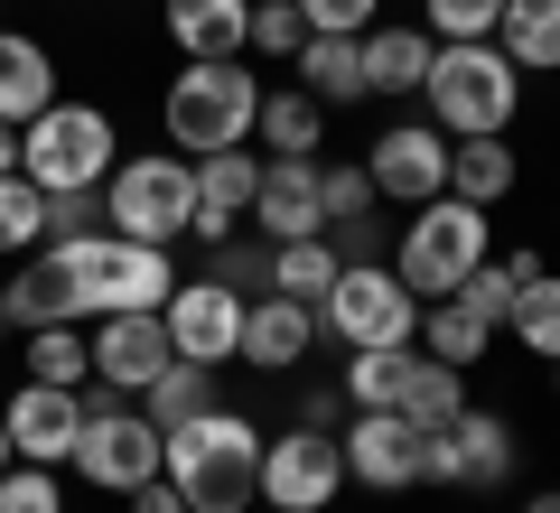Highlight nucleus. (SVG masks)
<instances>
[{
    "mask_svg": "<svg viewBox=\"0 0 560 513\" xmlns=\"http://www.w3.org/2000/svg\"><path fill=\"white\" fill-rule=\"evenodd\" d=\"M160 476L187 494V513H253L261 504V430L243 411H197L168 430Z\"/></svg>",
    "mask_w": 560,
    "mask_h": 513,
    "instance_id": "f257e3e1",
    "label": "nucleus"
},
{
    "mask_svg": "<svg viewBox=\"0 0 560 513\" xmlns=\"http://www.w3.org/2000/svg\"><path fill=\"white\" fill-rule=\"evenodd\" d=\"M420 103L448 140H486V131H514V103H523V66L504 57L495 38H448L430 47V75H420Z\"/></svg>",
    "mask_w": 560,
    "mask_h": 513,
    "instance_id": "f03ea898",
    "label": "nucleus"
},
{
    "mask_svg": "<svg viewBox=\"0 0 560 513\" xmlns=\"http://www.w3.org/2000/svg\"><path fill=\"white\" fill-rule=\"evenodd\" d=\"M47 253L66 261V280H75L84 317L168 308V290H178V271H168L160 243H131V234H113V224H94V234H66V243H47Z\"/></svg>",
    "mask_w": 560,
    "mask_h": 513,
    "instance_id": "7ed1b4c3",
    "label": "nucleus"
},
{
    "mask_svg": "<svg viewBox=\"0 0 560 513\" xmlns=\"http://www.w3.org/2000/svg\"><path fill=\"white\" fill-rule=\"evenodd\" d=\"M66 467H75L94 494H131V486H150V476L168 467V430L140 411L131 393L84 383V430H75V457H66Z\"/></svg>",
    "mask_w": 560,
    "mask_h": 513,
    "instance_id": "20e7f679",
    "label": "nucleus"
},
{
    "mask_svg": "<svg viewBox=\"0 0 560 513\" xmlns=\"http://www.w3.org/2000/svg\"><path fill=\"white\" fill-rule=\"evenodd\" d=\"M253 113H261V75H243V57H178V75H168V140L187 159L243 150Z\"/></svg>",
    "mask_w": 560,
    "mask_h": 513,
    "instance_id": "39448f33",
    "label": "nucleus"
},
{
    "mask_svg": "<svg viewBox=\"0 0 560 513\" xmlns=\"http://www.w3.org/2000/svg\"><path fill=\"white\" fill-rule=\"evenodd\" d=\"M486 243H495L486 206L430 197V206H411V224H401V243H393V280H401L411 299H448V290L486 261Z\"/></svg>",
    "mask_w": 560,
    "mask_h": 513,
    "instance_id": "423d86ee",
    "label": "nucleus"
},
{
    "mask_svg": "<svg viewBox=\"0 0 560 513\" xmlns=\"http://www.w3.org/2000/svg\"><path fill=\"white\" fill-rule=\"evenodd\" d=\"M103 224L131 243H178L197 234V168L168 150H140V159H113V178H103Z\"/></svg>",
    "mask_w": 560,
    "mask_h": 513,
    "instance_id": "0eeeda50",
    "label": "nucleus"
},
{
    "mask_svg": "<svg viewBox=\"0 0 560 513\" xmlns=\"http://www.w3.org/2000/svg\"><path fill=\"white\" fill-rule=\"evenodd\" d=\"M113 113H94V103H47L38 121H20V178L38 187V197H57V187H103L113 178Z\"/></svg>",
    "mask_w": 560,
    "mask_h": 513,
    "instance_id": "6e6552de",
    "label": "nucleus"
},
{
    "mask_svg": "<svg viewBox=\"0 0 560 513\" xmlns=\"http://www.w3.org/2000/svg\"><path fill=\"white\" fill-rule=\"evenodd\" d=\"M420 308H430V299L401 290L393 261H346V271L327 280V299H318V327L337 336L346 355H355V346H420Z\"/></svg>",
    "mask_w": 560,
    "mask_h": 513,
    "instance_id": "1a4fd4ad",
    "label": "nucleus"
},
{
    "mask_svg": "<svg viewBox=\"0 0 560 513\" xmlns=\"http://www.w3.org/2000/svg\"><path fill=\"white\" fill-rule=\"evenodd\" d=\"M337 494H346V448L327 430L261 439V504H271V513H327Z\"/></svg>",
    "mask_w": 560,
    "mask_h": 513,
    "instance_id": "9d476101",
    "label": "nucleus"
},
{
    "mask_svg": "<svg viewBox=\"0 0 560 513\" xmlns=\"http://www.w3.org/2000/svg\"><path fill=\"white\" fill-rule=\"evenodd\" d=\"M514 476V430L495 411L467 401L448 430H430V457H420V486H458V494H495Z\"/></svg>",
    "mask_w": 560,
    "mask_h": 513,
    "instance_id": "9b49d317",
    "label": "nucleus"
},
{
    "mask_svg": "<svg viewBox=\"0 0 560 513\" xmlns=\"http://www.w3.org/2000/svg\"><path fill=\"white\" fill-rule=\"evenodd\" d=\"M364 178H374V197L383 206H430V197H448V131L440 121H393V131L364 150Z\"/></svg>",
    "mask_w": 560,
    "mask_h": 513,
    "instance_id": "f8f14e48",
    "label": "nucleus"
},
{
    "mask_svg": "<svg viewBox=\"0 0 560 513\" xmlns=\"http://www.w3.org/2000/svg\"><path fill=\"white\" fill-rule=\"evenodd\" d=\"M337 448H346V486H364V494H411L420 486V457H430V430H411L401 411H355L337 430Z\"/></svg>",
    "mask_w": 560,
    "mask_h": 513,
    "instance_id": "ddd939ff",
    "label": "nucleus"
},
{
    "mask_svg": "<svg viewBox=\"0 0 560 513\" xmlns=\"http://www.w3.org/2000/svg\"><path fill=\"white\" fill-rule=\"evenodd\" d=\"M168 355H187V364H234V346H243V299L224 290V280H178L168 290Z\"/></svg>",
    "mask_w": 560,
    "mask_h": 513,
    "instance_id": "4468645a",
    "label": "nucleus"
},
{
    "mask_svg": "<svg viewBox=\"0 0 560 513\" xmlns=\"http://www.w3.org/2000/svg\"><path fill=\"white\" fill-rule=\"evenodd\" d=\"M0 430L28 467H66L75 457V430H84V393H57V383H20L0 401Z\"/></svg>",
    "mask_w": 560,
    "mask_h": 513,
    "instance_id": "2eb2a0df",
    "label": "nucleus"
},
{
    "mask_svg": "<svg viewBox=\"0 0 560 513\" xmlns=\"http://www.w3.org/2000/svg\"><path fill=\"white\" fill-rule=\"evenodd\" d=\"M168 364V317L160 308H121V317H94V383L113 393H150V374Z\"/></svg>",
    "mask_w": 560,
    "mask_h": 513,
    "instance_id": "dca6fc26",
    "label": "nucleus"
},
{
    "mask_svg": "<svg viewBox=\"0 0 560 513\" xmlns=\"http://www.w3.org/2000/svg\"><path fill=\"white\" fill-rule=\"evenodd\" d=\"M308 346H318V308H308V299H280V290L243 299V346H234V364H253V374H290Z\"/></svg>",
    "mask_w": 560,
    "mask_h": 513,
    "instance_id": "f3484780",
    "label": "nucleus"
},
{
    "mask_svg": "<svg viewBox=\"0 0 560 513\" xmlns=\"http://www.w3.org/2000/svg\"><path fill=\"white\" fill-rule=\"evenodd\" d=\"M253 224H261V243H300V234H327V215H318V159H261Z\"/></svg>",
    "mask_w": 560,
    "mask_h": 513,
    "instance_id": "a211bd4d",
    "label": "nucleus"
},
{
    "mask_svg": "<svg viewBox=\"0 0 560 513\" xmlns=\"http://www.w3.org/2000/svg\"><path fill=\"white\" fill-rule=\"evenodd\" d=\"M0 317H10V327H84V299H75V280H66V261L47 253H20V271H10V290H0Z\"/></svg>",
    "mask_w": 560,
    "mask_h": 513,
    "instance_id": "6ab92c4d",
    "label": "nucleus"
},
{
    "mask_svg": "<svg viewBox=\"0 0 560 513\" xmlns=\"http://www.w3.org/2000/svg\"><path fill=\"white\" fill-rule=\"evenodd\" d=\"M187 168H197V243L243 234L253 187H261V159H253V150H206V159H187Z\"/></svg>",
    "mask_w": 560,
    "mask_h": 513,
    "instance_id": "aec40b11",
    "label": "nucleus"
},
{
    "mask_svg": "<svg viewBox=\"0 0 560 513\" xmlns=\"http://www.w3.org/2000/svg\"><path fill=\"white\" fill-rule=\"evenodd\" d=\"M47 103H57V57H47L38 38H20V28H0V121L20 131Z\"/></svg>",
    "mask_w": 560,
    "mask_h": 513,
    "instance_id": "412c9836",
    "label": "nucleus"
},
{
    "mask_svg": "<svg viewBox=\"0 0 560 513\" xmlns=\"http://www.w3.org/2000/svg\"><path fill=\"white\" fill-rule=\"evenodd\" d=\"M514 178H523V159H514V140H504V131L448 140V197H467V206H486V215H495V206L514 197Z\"/></svg>",
    "mask_w": 560,
    "mask_h": 513,
    "instance_id": "4be33fe9",
    "label": "nucleus"
},
{
    "mask_svg": "<svg viewBox=\"0 0 560 513\" xmlns=\"http://www.w3.org/2000/svg\"><path fill=\"white\" fill-rule=\"evenodd\" d=\"M364 94H420V75H430V47H440V38H430V28H364Z\"/></svg>",
    "mask_w": 560,
    "mask_h": 513,
    "instance_id": "5701e85b",
    "label": "nucleus"
},
{
    "mask_svg": "<svg viewBox=\"0 0 560 513\" xmlns=\"http://www.w3.org/2000/svg\"><path fill=\"white\" fill-rule=\"evenodd\" d=\"M253 0H168V47L178 57H243Z\"/></svg>",
    "mask_w": 560,
    "mask_h": 513,
    "instance_id": "b1692460",
    "label": "nucleus"
},
{
    "mask_svg": "<svg viewBox=\"0 0 560 513\" xmlns=\"http://www.w3.org/2000/svg\"><path fill=\"white\" fill-rule=\"evenodd\" d=\"M495 47L523 66V75H560V0H504Z\"/></svg>",
    "mask_w": 560,
    "mask_h": 513,
    "instance_id": "393cba45",
    "label": "nucleus"
},
{
    "mask_svg": "<svg viewBox=\"0 0 560 513\" xmlns=\"http://www.w3.org/2000/svg\"><path fill=\"white\" fill-rule=\"evenodd\" d=\"M393 411L411 420V430H448V420L467 411V374H458V364H440V355H411V374H401Z\"/></svg>",
    "mask_w": 560,
    "mask_h": 513,
    "instance_id": "a878e982",
    "label": "nucleus"
},
{
    "mask_svg": "<svg viewBox=\"0 0 560 513\" xmlns=\"http://www.w3.org/2000/svg\"><path fill=\"white\" fill-rule=\"evenodd\" d=\"M300 94H318L327 113H337V103H364V47L355 38H300Z\"/></svg>",
    "mask_w": 560,
    "mask_h": 513,
    "instance_id": "bb28decb",
    "label": "nucleus"
},
{
    "mask_svg": "<svg viewBox=\"0 0 560 513\" xmlns=\"http://www.w3.org/2000/svg\"><path fill=\"white\" fill-rule=\"evenodd\" d=\"M253 131L271 140V159H318L327 150V103L318 94H261Z\"/></svg>",
    "mask_w": 560,
    "mask_h": 513,
    "instance_id": "cd10ccee",
    "label": "nucleus"
},
{
    "mask_svg": "<svg viewBox=\"0 0 560 513\" xmlns=\"http://www.w3.org/2000/svg\"><path fill=\"white\" fill-rule=\"evenodd\" d=\"M486 346H495V327H486L467 299H430V308H420V355H440V364H458V374H467Z\"/></svg>",
    "mask_w": 560,
    "mask_h": 513,
    "instance_id": "c85d7f7f",
    "label": "nucleus"
},
{
    "mask_svg": "<svg viewBox=\"0 0 560 513\" xmlns=\"http://www.w3.org/2000/svg\"><path fill=\"white\" fill-rule=\"evenodd\" d=\"M504 336H514L523 355L560 364V271H533V280L514 290V308H504Z\"/></svg>",
    "mask_w": 560,
    "mask_h": 513,
    "instance_id": "c756f323",
    "label": "nucleus"
},
{
    "mask_svg": "<svg viewBox=\"0 0 560 513\" xmlns=\"http://www.w3.org/2000/svg\"><path fill=\"white\" fill-rule=\"evenodd\" d=\"M140 411L160 420V430H178V420L215 411V364H187V355H168L160 374H150V393H140Z\"/></svg>",
    "mask_w": 560,
    "mask_h": 513,
    "instance_id": "7c9ffc66",
    "label": "nucleus"
},
{
    "mask_svg": "<svg viewBox=\"0 0 560 513\" xmlns=\"http://www.w3.org/2000/svg\"><path fill=\"white\" fill-rule=\"evenodd\" d=\"M28 383L84 393V383H94V336L84 327H28Z\"/></svg>",
    "mask_w": 560,
    "mask_h": 513,
    "instance_id": "2f4dec72",
    "label": "nucleus"
},
{
    "mask_svg": "<svg viewBox=\"0 0 560 513\" xmlns=\"http://www.w3.org/2000/svg\"><path fill=\"white\" fill-rule=\"evenodd\" d=\"M346 261H337V243L327 234H300V243H271V290L280 299H308V308H318L327 299V280H337Z\"/></svg>",
    "mask_w": 560,
    "mask_h": 513,
    "instance_id": "473e14b6",
    "label": "nucleus"
},
{
    "mask_svg": "<svg viewBox=\"0 0 560 513\" xmlns=\"http://www.w3.org/2000/svg\"><path fill=\"white\" fill-rule=\"evenodd\" d=\"M411 355H420V346H355L337 393L355 401V411H393V393H401V374H411Z\"/></svg>",
    "mask_w": 560,
    "mask_h": 513,
    "instance_id": "72a5a7b5",
    "label": "nucleus"
},
{
    "mask_svg": "<svg viewBox=\"0 0 560 513\" xmlns=\"http://www.w3.org/2000/svg\"><path fill=\"white\" fill-rule=\"evenodd\" d=\"M206 280H224L234 299H261L271 290V243H243V234H224V243H206Z\"/></svg>",
    "mask_w": 560,
    "mask_h": 513,
    "instance_id": "f704fd0d",
    "label": "nucleus"
},
{
    "mask_svg": "<svg viewBox=\"0 0 560 513\" xmlns=\"http://www.w3.org/2000/svg\"><path fill=\"white\" fill-rule=\"evenodd\" d=\"M38 243H47V197L10 168V178H0V253L20 261V253H38Z\"/></svg>",
    "mask_w": 560,
    "mask_h": 513,
    "instance_id": "c9c22d12",
    "label": "nucleus"
},
{
    "mask_svg": "<svg viewBox=\"0 0 560 513\" xmlns=\"http://www.w3.org/2000/svg\"><path fill=\"white\" fill-rule=\"evenodd\" d=\"M374 178H364V159H318V215L346 224V215H374Z\"/></svg>",
    "mask_w": 560,
    "mask_h": 513,
    "instance_id": "e433bc0d",
    "label": "nucleus"
},
{
    "mask_svg": "<svg viewBox=\"0 0 560 513\" xmlns=\"http://www.w3.org/2000/svg\"><path fill=\"white\" fill-rule=\"evenodd\" d=\"M495 20H504V0H420V28L430 38H495Z\"/></svg>",
    "mask_w": 560,
    "mask_h": 513,
    "instance_id": "4c0bfd02",
    "label": "nucleus"
},
{
    "mask_svg": "<svg viewBox=\"0 0 560 513\" xmlns=\"http://www.w3.org/2000/svg\"><path fill=\"white\" fill-rule=\"evenodd\" d=\"M0 513H66L57 467H28V457H10V467H0Z\"/></svg>",
    "mask_w": 560,
    "mask_h": 513,
    "instance_id": "58836bf2",
    "label": "nucleus"
},
{
    "mask_svg": "<svg viewBox=\"0 0 560 513\" xmlns=\"http://www.w3.org/2000/svg\"><path fill=\"white\" fill-rule=\"evenodd\" d=\"M300 38H308V20L290 0H253V20H243V47L253 57H300Z\"/></svg>",
    "mask_w": 560,
    "mask_h": 513,
    "instance_id": "ea45409f",
    "label": "nucleus"
},
{
    "mask_svg": "<svg viewBox=\"0 0 560 513\" xmlns=\"http://www.w3.org/2000/svg\"><path fill=\"white\" fill-rule=\"evenodd\" d=\"M308 20V38H364V28L383 20V0H290Z\"/></svg>",
    "mask_w": 560,
    "mask_h": 513,
    "instance_id": "a19ab883",
    "label": "nucleus"
},
{
    "mask_svg": "<svg viewBox=\"0 0 560 513\" xmlns=\"http://www.w3.org/2000/svg\"><path fill=\"white\" fill-rule=\"evenodd\" d=\"M94 224H103V187H57V197H47V243L94 234Z\"/></svg>",
    "mask_w": 560,
    "mask_h": 513,
    "instance_id": "79ce46f5",
    "label": "nucleus"
},
{
    "mask_svg": "<svg viewBox=\"0 0 560 513\" xmlns=\"http://www.w3.org/2000/svg\"><path fill=\"white\" fill-rule=\"evenodd\" d=\"M346 420H355V401H346L337 383H308V393H300V430H327V439H337Z\"/></svg>",
    "mask_w": 560,
    "mask_h": 513,
    "instance_id": "37998d69",
    "label": "nucleus"
},
{
    "mask_svg": "<svg viewBox=\"0 0 560 513\" xmlns=\"http://www.w3.org/2000/svg\"><path fill=\"white\" fill-rule=\"evenodd\" d=\"M327 243H337V261H383V215H346V224H327Z\"/></svg>",
    "mask_w": 560,
    "mask_h": 513,
    "instance_id": "c03bdc74",
    "label": "nucleus"
},
{
    "mask_svg": "<svg viewBox=\"0 0 560 513\" xmlns=\"http://www.w3.org/2000/svg\"><path fill=\"white\" fill-rule=\"evenodd\" d=\"M121 504H131V513H187V494L168 486V476H150V486H131Z\"/></svg>",
    "mask_w": 560,
    "mask_h": 513,
    "instance_id": "a18cd8bd",
    "label": "nucleus"
},
{
    "mask_svg": "<svg viewBox=\"0 0 560 513\" xmlns=\"http://www.w3.org/2000/svg\"><path fill=\"white\" fill-rule=\"evenodd\" d=\"M10 168H20V131H10V121H0V178H10Z\"/></svg>",
    "mask_w": 560,
    "mask_h": 513,
    "instance_id": "49530a36",
    "label": "nucleus"
},
{
    "mask_svg": "<svg viewBox=\"0 0 560 513\" xmlns=\"http://www.w3.org/2000/svg\"><path fill=\"white\" fill-rule=\"evenodd\" d=\"M523 513H560V486H541V494H533V504H523Z\"/></svg>",
    "mask_w": 560,
    "mask_h": 513,
    "instance_id": "de8ad7c7",
    "label": "nucleus"
},
{
    "mask_svg": "<svg viewBox=\"0 0 560 513\" xmlns=\"http://www.w3.org/2000/svg\"><path fill=\"white\" fill-rule=\"evenodd\" d=\"M10 457H20V448H10V430H0V467H10Z\"/></svg>",
    "mask_w": 560,
    "mask_h": 513,
    "instance_id": "09e8293b",
    "label": "nucleus"
},
{
    "mask_svg": "<svg viewBox=\"0 0 560 513\" xmlns=\"http://www.w3.org/2000/svg\"><path fill=\"white\" fill-rule=\"evenodd\" d=\"M551 393H560V364H551Z\"/></svg>",
    "mask_w": 560,
    "mask_h": 513,
    "instance_id": "8fccbe9b",
    "label": "nucleus"
},
{
    "mask_svg": "<svg viewBox=\"0 0 560 513\" xmlns=\"http://www.w3.org/2000/svg\"><path fill=\"white\" fill-rule=\"evenodd\" d=\"M0 336H10V317H0Z\"/></svg>",
    "mask_w": 560,
    "mask_h": 513,
    "instance_id": "3c124183",
    "label": "nucleus"
}]
</instances>
